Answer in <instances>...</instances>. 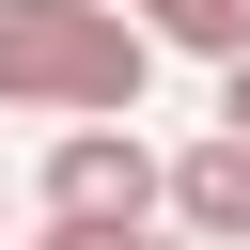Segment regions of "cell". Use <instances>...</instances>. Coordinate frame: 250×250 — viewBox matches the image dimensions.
<instances>
[{
    "label": "cell",
    "mask_w": 250,
    "mask_h": 250,
    "mask_svg": "<svg viewBox=\"0 0 250 250\" xmlns=\"http://www.w3.org/2000/svg\"><path fill=\"white\" fill-rule=\"evenodd\" d=\"M0 219H16V188H0Z\"/></svg>",
    "instance_id": "obj_7"
},
{
    "label": "cell",
    "mask_w": 250,
    "mask_h": 250,
    "mask_svg": "<svg viewBox=\"0 0 250 250\" xmlns=\"http://www.w3.org/2000/svg\"><path fill=\"white\" fill-rule=\"evenodd\" d=\"M31 203H47V234H156V141L141 125H62Z\"/></svg>",
    "instance_id": "obj_2"
},
{
    "label": "cell",
    "mask_w": 250,
    "mask_h": 250,
    "mask_svg": "<svg viewBox=\"0 0 250 250\" xmlns=\"http://www.w3.org/2000/svg\"><path fill=\"white\" fill-rule=\"evenodd\" d=\"M141 47H188V62H250V0H109Z\"/></svg>",
    "instance_id": "obj_4"
},
{
    "label": "cell",
    "mask_w": 250,
    "mask_h": 250,
    "mask_svg": "<svg viewBox=\"0 0 250 250\" xmlns=\"http://www.w3.org/2000/svg\"><path fill=\"white\" fill-rule=\"evenodd\" d=\"M141 78H156V47H141L109 0H0V109L141 125Z\"/></svg>",
    "instance_id": "obj_1"
},
{
    "label": "cell",
    "mask_w": 250,
    "mask_h": 250,
    "mask_svg": "<svg viewBox=\"0 0 250 250\" xmlns=\"http://www.w3.org/2000/svg\"><path fill=\"white\" fill-rule=\"evenodd\" d=\"M156 234L172 250H250V156L234 141H172L156 156Z\"/></svg>",
    "instance_id": "obj_3"
},
{
    "label": "cell",
    "mask_w": 250,
    "mask_h": 250,
    "mask_svg": "<svg viewBox=\"0 0 250 250\" xmlns=\"http://www.w3.org/2000/svg\"><path fill=\"white\" fill-rule=\"evenodd\" d=\"M109 250H172V234H109Z\"/></svg>",
    "instance_id": "obj_6"
},
{
    "label": "cell",
    "mask_w": 250,
    "mask_h": 250,
    "mask_svg": "<svg viewBox=\"0 0 250 250\" xmlns=\"http://www.w3.org/2000/svg\"><path fill=\"white\" fill-rule=\"evenodd\" d=\"M203 141H234V156H250V62H219V125H203Z\"/></svg>",
    "instance_id": "obj_5"
}]
</instances>
